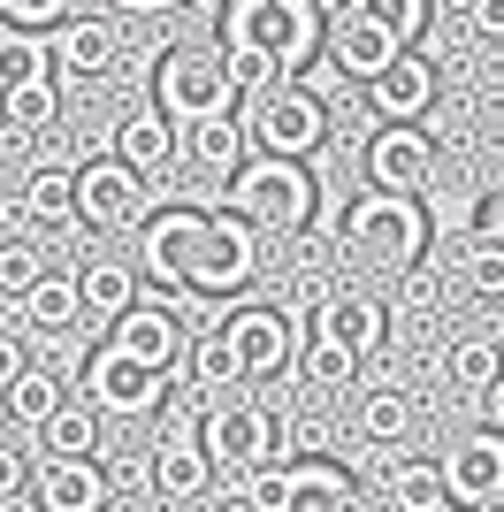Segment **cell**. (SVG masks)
Listing matches in <instances>:
<instances>
[{"instance_id":"obj_1","label":"cell","mask_w":504,"mask_h":512,"mask_svg":"<svg viewBox=\"0 0 504 512\" xmlns=\"http://www.w3.org/2000/svg\"><path fill=\"white\" fill-rule=\"evenodd\" d=\"M314 169L306 161H275V153H252L245 169L222 184V207L245 214L260 237H298L314 230Z\"/></svg>"},{"instance_id":"obj_2","label":"cell","mask_w":504,"mask_h":512,"mask_svg":"<svg viewBox=\"0 0 504 512\" xmlns=\"http://www.w3.org/2000/svg\"><path fill=\"white\" fill-rule=\"evenodd\" d=\"M344 253H359V260H375V268H420V253H428V207L420 199H405V192H367L352 199V214H344Z\"/></svg>"},{"instance_id":"obj_3","label":"cell","mask_w":504,"mask_h":512,"mask_svg":"<svg viewBox=\"0 0 504 512\" xmlns=\"http://www.w3.org/2000/svg\"><path fill=\"white\" fill-rule=\"evenodd\" d=\"M237 85H230V62H222V46H161V62H153V107L176 115V123H214V115H230Z\"/></svg>"},{"instance_id":"obj_4","label":"cell","mask_w":504,"mask_h":512,"mask_svg":"<svg viewBox=\"0 0 504 512\" xmlns=\"http://www.w3.org/2000/svg\"><path fill=\"white\" fill-rule=\"evenodd\" d=\"M222 46H260L283 62V77H306L321 62V16H291L275 0H230L222 8Z\"/></svg>"},{"instance_id":"obj_5","label":"cell","mask_w":504,"mask_h":512,"mask_svg":"<svg viewBox=\"0 0 504 512\" xmlns=\"http://www.w3.org/2000/svg\"><path fill=\"white\" fill-rule=\"evenodd\" d=\"M260 276V230H252L245 214H207V230H199V253H191V283L184 299H230L245 283Z\"/></svg>"},{"instance_id":"obj_6","label":"cell","mask_w":504,"mask_h":512,"mask_svg":"<svg viewBox=\"0 0 504 512\" xmlns=\"http://www.w3.org/2000/svg\"><path fill=\"white\" fill-rule=\"evenodd\" d=\"M260 512H359V482L329 459H291V467H260L245 482Z\"/></svg>"},{"instance_id":"obj_7","label":"cell","mask_w":504,"mask_h":512,"mask_svg":"<svg viewBox=\"0 0 504 512\" xmlns=\"http://www.w3.org/2000/svg\"><path fill=\"white\" fill-rule=\"evenodd\" d=\"M222 329H230L237 360H245V383L298 375V360H306V321H298L291 306H237Z\"/></svg>"},{"instance_id":"obj_8","label":"cell","mask_w":504,"mask_h":512,"mask_svg":"<svg viewBox=\"0 0 504 512\" xmlns=\"http://www.w3.org/2000/svg\"><path fill=\"white\" fill-rule=\"evenodd\" d=\"M161 398H168V375L130 360L123 344H100L84 360V406H100V421H146V413H161Z\"/></svg>"},{"instance_id":"obj_9","label":"cell","mask_w":504,"mask_h":512,"mask_svg":"<svg viewBox=\"0 0 504 512\" xmlns=\"http://www.w3.org/2000/svg\"><path fill=\"white\" fill-rule=\"evenodd\" d=\"M77 222H92V230H146L153 222V199H146V176L130 169V161H115V153H92L77 169Z\"/></svg>"},{"instance_id":"obj_10","label":"cell","mask_w":504,"mask_h":512,"mask_svg":"<svg viewBox=\"0 0 504 512\" xmlns=\"http://www.w3.org/2000/svg\"><path fill=\"white\" fill-rule=\"evenodd\" d=\"M245 138H252V153L306 161V153L329 138V107H321L314 92L283 85V92H268V100H252V107H245Z\"/></svg>"},{"instance_id":"obj_11","label":"cell","mask_w":504,"mask_h":512,"mask_svg":"<svg viewBox=\"0 0 504 512\" xmlns=\"http://www.w3.org/2000/svg\"><path fill=\"white\" fill-rule=\"evenodd\" d=\"M191 299H138L115 329H107V344H123L130 360H146L153 375H184V352H191Z\"/></svg>"},{"instance_id":"obj_12","label":"cell","mask_w":504,"mask_h":512,"mask_svg":"<svg viewBox=\"0 0 504 512\" xmlns=\"http://www.w3.org/2000/svg\"><path fill=\"white\" fill-rule=\"evenodd\" d=\"M199 230H207V207H161L146 230H138V276L153 283V299H184Z\"/></svg>"},{"instance_id":"obj_13","label":"cell","mask_w":504,"mask_h":512,"mask_svg":"<svg viewBox=\"0 0 504 512\" xmlns=\"http://www.w3.org/2000/svg\"><path fill=\"white\" fill-rule=\"evenodd\" d=\"M268 428L275 413L268 406H252V398H214L207 413H199V444H207L214 474H260L268 467Z\"/></svg>"},{"instance_id":"obj_14","label":"cell","mask_w":504,"mask_h":512,"mask_svg":"<svg viewBox=\"0 0 504 512\" xmlns=\"http://www.w3.org/2000/svg\"><path fill=\"white\" fill-rule=\"evenodd\" d=\"M398 54H413V46H398L375 16H359L352 0H336L329 16H321V62H336L352 85H375V77L398 62Z\"/></svg>"},{"instance_id":"obj_15","label":"cell","mask_w":504,"mask_h":512,"mask_svg":"<svg viewBox=\"0 0 504 512\" xmlns=\"http://www.w3.org/2000/svg\"><path fill=\"white\" fill-rule=\"evenodd\" d=\"M359 161H367V184H375V192L420 199V192H428V176H436V138H428L420 123H382Z\"/></svg>"},{"instance_id":"obj_16","label":"cell","mask_w":504,"mask_h":512,"mask_svg":"<svg viewBox=\"0 0 504 512\" xmlns=\"http://www.w3.org/2000/svg\"><path fill=\"white\" fill-rule=\"evenodd\" d=\"M146 490L161 497V505H191V497L214 490V459H207V444H199V428H184V436H161V444H153Z\"/></svg>"},{"instance_id":"obj_17","label":"cell","mask_w":504,"mask_h":512,"mask_svg":"<svg viewBox=\"0 0 504 512\" xmlns=\"http://www.w3.org/2000/svg\"><path fill=\"white\" fill-rule=\"evenodd\" d=\"M443 482H451V505H497L504 497V436L497 428H474L466 444H451V459H443Z\"/></svg>"},{"instance_id":"obj_18","label":"cell","mask_w":504,"mask_h":512,"mask_svg":"<svg viewBox=\"0 0 504 512\" xmlns=\"http://www.w3.org/2000/svg\"><path fill=\"white\" fill-rule=\"evenodd\" d=\"M54 62H62L69 77H115V62H123V23L107 16V8L69 16L62 31H54Z\"/></svg>"},{"instance_id":"obj_19","label":"cell","mask_w":504,"mask_h":512,"mask_svg":"<svg viewBox=\"0 0 504 512\" xmlns=\"http://www.w3.org/2000/svg\"><path fill=\"white\" fill-rule=\"evenodd\" d=\"M115 161H130V169L146 176H168L176 169V153H184V123H176V115H161V107H138V115H123V123H115Z\"/></svg>"},{"instance_id":"obj_20","label":"cell","mask_w":504,"mask_h":512,"mask_svg":"<svg viewBox=\"0 0 504 512\" xmlns=\"http://www.w3.org/2000/svg\"><path fill=\"white\" fill-rule=\"evenodd\" d=\"M31 490H39V512H107L115 474L100 459H39Z\"/></svg>"},{"instance_id":"obj_21","label":"cell","mask_w":504,"mask_h":512,"mask_svg":"<svg viewBox=\"0 0 504 512\" xmlns=\"http://www.w3.org/2000/svg\"><path fill=\"white\" fill-rule=\"evenodd\" d=\"M367 100H375L382 123H420V115L436 107V62H428V54H398V62L367 85Z\"/></svg>"},{"instance_id":"obj_22","label":"cell","mask_w":504,"mask_h":512,"mask_svg":"<svg viewBox=\"0 0 504 512\" xmlns=\"http://www.w3.org/2000/svg\"><path fill=\"white\" fill-rule=\"evenodd\" d=\"M314 329H321V337H336V344H352L359 360H375L382 337H390V306L367 299V291H336V299H321Z\"/></svg>"},{"instance_id":"obj_23","label":"cell","mask_w":504,"mask_h":512,"mask_svg":"<svg viewBox=\"0 0 504 512\" xmlns=\"http://www.w3.org/2000/svg\"><path fill=\"white\" fill-rule=\"evenodd\" d=\"M184 161H191L199 176H222V184H230V176L252 161V138H245V123H237V115L191 123V130H184Z\"/></svg>"},{"instance_id":"obj_24","label":"cell","mask_w":504,"mask_h":512,"mask_svg":"<svg viewBox=\"0 0 504 512\" xmlns=\"http://www.w3.org/2000/svg\"><path fill=\"white\" fill-rule=\"evenodd\" d=\"M184 383L207 390V398H230L245 383V360H237L230 329H191V352H184Z\"/></svg>"},{"instance_id":"obj_25","label":"cell","mask_w":504,"mask_h":512,"mask_svg":"<svg viewBox=\"0 0 504 512\" xmlns=\"http://www.w3.org/2000/svg\"><path fill=\"white\" fill-rule=\"evenodd\" d=\"M54 39L46 31H16V23H0V100L23 85H54Z\"/></svg>"},{"instance_id":"obj_26","label":"cell","mask_w":504,"mask_h":512,"mask_svg":"<svg viewBox=\"0 0 504 512\" xmlns=\"http://www.w3.org/2000/svg\"><path fill=\"white\" fill-rule=\"evenodd\" d=\"M77 299H84V314L100 321V329H115V321L138 306V268H115V260L77 268Z\"/></svg>"},{"instance_id":"obj_27","label":"cell","mask_w":504,"mask_h":512,"mask_svg":"<svg viewBox=\"0 0 504 512\" xmlns=\"http://www.w3.org/2000/svg\"><path fill=\"white\" fill-rule=\"evenodd\" d=\"M23 214L39 222V230H62V222H77V169H31L23 176Z\"/></svg>"},{"instance_id":"obj_28","label":"cell","mask_w":504,"mask_h":512,"mask_svg":"<svg viewBox=\"0 0 504 512\" xmlns=\"http://www.w3.org/2000/svg\"><path fill=\"white\" fill-rule=\"evenodd\" d=\"M390 505L398 512H451L443 459H398V467H390Z\"/></svg>"},{"instance_id":"obj_29","label":"cell","mask_w":504,"mask_h":512,"mask_svg":"<svg viewBox=\"0 0 504 512\" xmlns=\"http://www.w3.org/2000/svg\"><path fill=\"white\" fill-rule=\"evenodd\" d=\"M39 451H46V459H92V451H100V406L69 398V406L39 428Z\"/></svg>"},{"instance_id":"obj_30","label":"cell","mask_w":504,"mask_h":512,"mask_svg":"<svg viewBox=\"0 0 504 512\" xmlns=\"http://www.w3.org/2000/svg\"><path fill=\"white\" fill-rule=\"evenodd\" d=\"M84 299H77V276H46L31 299H23V329H39V337H62V329H77Z\"/></svg>"},{"instance_id":"obj_31","label":"cell","mask_w":504,"mask_h":512,"mask_svg":"<svg viewBox=\"0 0 504 512\" xmlns=\"http://www.w3.org/2000/svg\"><path fill=\"white\" fill-rule=\"evenodd\" d=\"M443 375H451V390H474V398H482V390L504 375V344L497 337H459L443 352Z\"/></svg>"},{"instance_id":"obj_32","label":"cell","mask_w":504,"mask_h":512,"mask_svg":"<svg viewBox=\"0 0 504 512\" xmlns=\"http://www.w3.org/2000/svg\"><path fill=\"white\" fill-rule=\"evenodd\" d=\"M359 367H367V360H359L352 344H336V337H321V329H306V360H298V375H306L314 390H352Z\"/></svg>"},{"instance_id":"obj_33","label":"cell","mask_w":504,"mask_h":512,"mask_svg":"<svg viewBox=\"0 0 504 512\" xmlns=\"http://www.w3.org/2000/svg\"><path fill=\"white\" fill-rule=\"evenodd\" d=\"M62 406H69V390H62V375H54V367H23L16 390H8V413H16L23 428H46Z\"/></svg>"},{"instance_id":"obj_34","label":"cell","mask_w":504,"mask_h":512,"mask_svg":"<svg viewBox=\"0 0 504 512\" xmlns=\"http://www.w3.org/2000/svg\"><path fill=\"white\" fill-rule=\"evenodd\" d=\"M352 428L359 436H367V444H398L405 428H413V398H405V390H367V398H359V413H352Z\"/></svg>"},{"instance_id":"obj_35","label":"cell","mask_w":504,"mask_h":512,"mask_svg":"<svg viewBox=\"0 0 504 512\" xmlns=\"http://www.w3.org/2000/svg\"><path fill=\"white\" fill-rule=\"evenodd\" d=\"M459 276H466V299L504 306V245H497V237H466V253H459Z\"/></svg>"},{"instance_id":"obj_36","label":"cell","mask_w":504,"mask_h":512,"mask_svg":"<svg viewBox=\"0 0 504 512\" xmlns=\"http://www.w3.org/2000/svg\"><path fill=\"white\" fill-rule=\"evenodd\" d=\"M0 115H8V130H23V138H46V130L62 123V85H23V92H8Z\"/></svg>"},{"instance_id":"obj_37","label":"cell","mask_w":504,"mask_h":512,"mask_svg":"<svg viewBox=\"0 0 504 512\" xmlns=\"http://www.w3.org/2000/svg\"><path fill=\"white\" fill-rule=\"evenodd\" d=\"M46 276H54V268L39 260V245H31V237H0V299H16V306H23Z\"/></svg>"},{"instance_id":"obj_38","label":"cell","mask_w":504,"mask_h":512,"mask_svg":"<svg viewBox=\"0 0 504 512\" xmlns=\"http://www.w3.org/2000/svg\"><path fill=\"white\" fill-rule=\"evenodd\" d=\"M222 62H230V85L245 92V100H268V92L291 85V77H283V62H275V54H260V46H222Z\"/></svg>"},{"instance_id":"obj_39","label":"cell","mask_w":504,"mask_h":512,"mask_svg":"<svg viewBox=\"0 0 504 512\" xmlns=\"http://www.w3.org/2000/svg\"><path fill=\"white\" fill-rule=\"evenodd\" d=\"M352 8H359V16H375L398 46H413L420 31H428V0H352Z\"/></svg>"},{"instance_id":"obj_40","label":"cell","mask_w":504,"mask_h":512,"mask_svg":"<svg viewBox=\"0 0 504 512\" xmlns=\"http://www.w3.org/2000/svg\"><path fill=\"white\" fill-rule=\"evenodd\" d=\"M69 16H77L69 0H0V23H16V31H46V23L62 31Z\"/></svg>"},{"instance_id":"obj_41","label":"cell","mask_w":504,"mask_h":512,"mask_svg":"<svg viewBox=\"0 0 504 512\" xmlns=\"http://www.w3.org/2000/svg\"><path fill=\"white\" fill-rule=\"evenodd\" d=\"M466 31L474 39H504V0H466Z\"/></svg>"},{"instance_id":"obj_42","label":"cell","mask_w":504,"mask_h":512,"mask_svg":"<svg viewBox=\"0 0 504 512\" xmlns=\"http://www.w3.org/2000/svg\"><path fill=\"white\" fill-rule=\"evenodd\" d=\"M23 482H31L23 451H8V444H0V505H16V497H23Z\"/></svg>"},{"instance_id":"obj_43","label":"cell","mask_w":504,"mask_h":512,"mask_svg":"<svg viewBox=\"0 0 504 512\" xmlns=\"http://www.w3.org/2000/svg\"><path fill=\"white\" fill-rule=\"evenodd\" d=\"M31 367V352H23V337H8L0 329V390H16V375Z\"/></svg>"},{"instance_id":"obj_44","label":"cell","mask_w":504,"mask_h":512,"mask_svg":"<svg viewBox=\"0 0 504 512\" xmlns=\"http://www.w3.org/2000/svg\"><path fill=\"white\" fill-rule=\"evenodd\" d=\"M168 8H184V0H107V16H168Z\"/></svg>"},{"instance_id":"obj_45","label":"cell","mask_w":504,"mask_h":512,"mask_svg":"<svg viewBox=\"0 0 504 512\" xmlns=\"http://www.w3.org/2000/svg\"><path fill=\"white\" fill-rule=\"evenodd\" d=\"M482 413H489V428H497V436H504V375H497V383L482 390Z\"/></svg>"},{"instance_id":"obj_46","label":"cell","mask_w":504,"mask_h":512,"mask_svg":"<svg viewBox=\"0 0 504 512\" xmlns=\"http://www.w3.org/2000/svg\"><path fill=\"white\" fill-rule=\"evenodd\" d=\"M275 8H291V16H321V0H275Z\"/></svg>"},{"instance_id":"obj_47","label":"cell","mask_w":504,"mask_h":512,"mask_svg":"<svg viewBox=\"0 0 504 512\" xmlns=\"http://www.w3.org/2000/svg\"><path fill=\"white\" fill-rule=\"evenodd\" d=\"M222 512H260V505H252V497L237 490V497H222Z\"/></svg>"},{"instance_id":"obj_48","label":"cell","mask_w":504,"mask_h":512,"mask_svg":"<svg viewBox=\"0 0 504 512\" xmlns=\"http://www.w3.org/2000/svg\"><path fill=\"white\" fill-rule=\"evenodd\" d=\"M8 421H16V413H8V390H0V428H8Z\"/></svg>"},{"instance_id":"obj_49","label":"cell","mask_w":504,"mask_h":512,"mask_svg":"<svg viewBox=\"0 0 504 512\" xmlns=\"http://www.w3.org/2000/svg\"><path fill=\"white\" fill-rule=\"evenodd\" d=\"M466 512H474V505H466Z\"/></svg>"}]
</instances>
